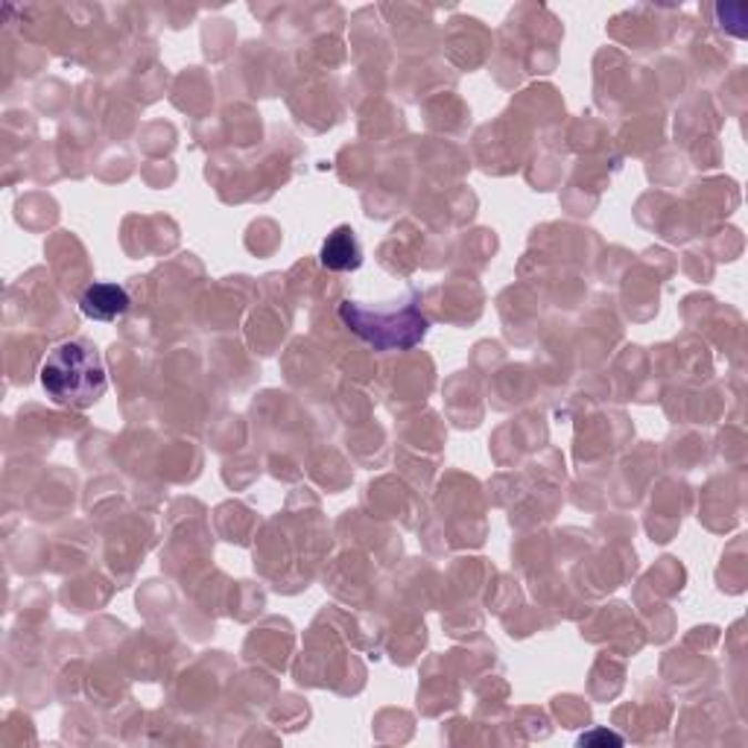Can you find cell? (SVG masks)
Here are the masks:
<instances>
[{
  "label": "cell",
  "mask_w": 748,
  "mask_h": 748,
  "mask_svg": "<svg viewBox=\"0 0 748 748\" xmlns=\"http://www.w3.org/2000/svg\"><path fill=\"white\" fill-rule=\"evenodd\" d=\"M41 387L68 410H89L105 395L109 378L100 351L85 339L62 342L41 362Z\"/></svg>",
  "instance_id": "6da1fadb"
},
{
  "label": "cell",
  "mask_w": 748,
  "mask_h": 748,
  "mask_svg": "<svg viewBox=\"0 0 748 748\" xmlns=\"http://www.w3.org/2000/svg\"><path fill=\"white\" fill-rule=\"evenodd\" d=\"M339 319L351 334L369 342L378 351H407L416 348L427 337V316L416 301L410 305H392V307H369L362 301H342L339 305Z\"/></svg>",
  "instance_id": "7a4b0ae2"
},
{
  "label": "cell",
  "mask_w": 748,
  "mask_h": 748,
  "mask_svg": "<svg viewBox=\"0 0 748 748\" xmlns=\"http://www.w3.org/2000/svg\"><path fill=\"white\" fill-rule=\"evenodd\" d=\"M82 314L94 322H114L130 310V293L121 284H91L80 298Z\"/></svg>",
  "instance_id": "3957f363"
},
{
  "label": "cell",
  "mask_w": 748,
  "mask_h": 748,
  "mask_svg": "<svg viewBox=\"0 0 748 748\" xmlns=\"http://www.w3.org/2000/svg\"><path fill=\"white\" fill-rule=\"evenodd\" d=\"M322 266L330 273H351V269H360L362 264V249L360 240L351 226L334 228V234H328V240L322 243Z\"/></svg>",
  "instance_id": "277c9868"
},
{
  "label": "cell",
  "mask_w": 748,
  "mask_h": 748,
  "mask_svg": "<svg viewBox=\"0 0 748 748\" xmlns=\"http://www.w3.org/2000/svg\"><path fill=\"white\" fill-rule=\"evenodd\" d=\"M582 746H614L619 748L623 746V737L614 731H605V728H600V731H591V734H582L580 737Z\"/></svg>",
  "instance_id": "5b68a950"
}]
</instances>
